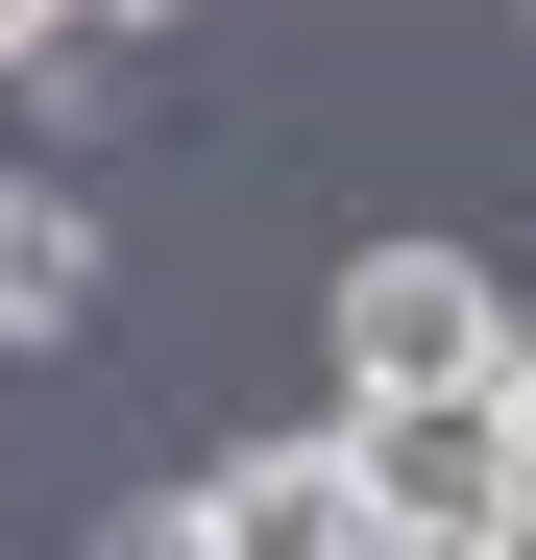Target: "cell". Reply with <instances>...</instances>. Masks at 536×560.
Wrapping results in <instances>:
<instances>
[{
  "instance_id": "1",
  "label": "cell",
  "mask_w": 536,
  "mask_h": 560,
  "mask_svg": "<svg viewBox=\"0 0 536 560\" xmlns=\"http://www.w3.org/2000/svg\"><path fill=\"white\" fill-rule=\"evenodd\" d=\"M512 365V293L464 244H366L341 268V415H439V390H488Z\"/></svg>"
},
{
  "instance_id": "2",
  "label": "cell",
  "mask_w": 536,
  "mask_h": 560,
  "mask_svg": "<svg viewBox=\"0 0 536 560\" xmlns=\"http://www.w3.org/2000/svg\"><path fill=\"white\" fill-rule=\"evenodd\" d=\"M196 560H391V512H366V439H244V463H196Z\"/></svg>"
},
{
  "instance_id": "3",
  "label": "cell",
  "mask_w": 536,
  "mask_h": 560,
  "mask_svg": "<svg viewBox=\"0 0 536 560\" xmlns=\"http://www.w3.org/2000/svg\"><path fill=\"white\" fill-rule=\"evenodd\" d=\"M366 439V512H391V560H464V536H512V415L488 390H439V415H341Z\"/></svg>"
},
{
  "instance_id": "4",
  "label": "cell",
  "mask_w": 536,
  "mask_h": 560,
  "mask_svg": "<svg viewBox=\"0 0 536 560\" xmlns=\"http://www.w3.org/2000/svg\"><path fill=\"white\" fill-rule=\"evenodd\" d=\"M73 317H98V220L49 171H0V341H73Z\"/></svg>"
},
{
  "instance_id": "5",
  "label": "cell",
  "mask_w": 536,
  "mask_h": 560,
  "mask_svg": "<svg viewBox=\"0 0 536 560\" xmlns=\"http://www.w3.org/2000/svg\"><path fill=\"white\" fill-rule=\"evenodd\" d=\"M488 415H512V512H536V317H512V365H488Z\"/></svg>"
},
{
  "instance_id": "6",
  "label": "cell",
  "mask_w": 536,
  "mask_h": 560,
  "mask_svg": "<svg viewBox=\"0 0 536 560\" xmlns=\"http://www.w3.org/2000/svg\"><path fill=\"white\" fill-rule=\"evenodd\" d=\"M49 49H73V0H0V73H49Z\"/></svg>"
},
{
  "instance_id": "7",
  "label": "cell",
  "mask_w": 536,
  "mask_h": 560,
  "mask_svg": "<svg viewBox=\"0 0 536 560\" xmlns=\"http://www.w3.org/2000/svg\"><path fill=\"white\" fill-rule=\"evenodd\" d=\"M123 25H171V0H73V49H123Z\"/></svg>"
},
{
  "instance_id": "8",
  "label": "cell",
  "mask_w": 536,
  "mask_h": 560,
  "mask_svg": "<svg viewBox=\"0 0 536 560\" xmlns=\"http://www.w3.org/2000/svg\"><path fill=\"white\" fill-rule=\"evenodd\" d=\"M123 560H196V512H123Z\"/></svg>"
},
{
  "instance_id": "9",
  "label": "cell",
  "mask_w": 536,
  "mask_h": 560,
  "mask_svg": "<svg viewBox=\"0 0 536 560\" xmlns=\"http://www.w3.org/2000/svg\"><path fill=\"white\" fill-rule=\"evenodd\" d=\"M488 560H536V512H512V536H488Z\"/></svg>"
}]
</instances>
